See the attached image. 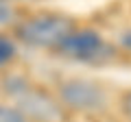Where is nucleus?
Returning <instances> with one entry per match:
<instances>
[{
  "label": "nucleus",
  "mask_w": 131,
  "mask_h": 122,
  "mask_svg": "<svg viewBox=\"0 0 131 122\" xmlns=\"http://www.w3.org/2000/svg\"><path fill=\"white\" fill-rule=\"evenodd\" d=\"M74 31V22L66 15H35L20 24L18 37L31 48H59L68 35Z\"/></svg>",
  "instance_id": "f257e3e1"
},
{
  "label": "nucleus",
  "mask_w": 131,
  "mask_h": 122,
  "mask_svg": "<svg viewBox=\"0 0 131 122\" xmlns=\"http://www.w3.org/2000/svg\"><path fill=\"white\" fill-rule=\"evenodd\" d=\"M105 50L107 46L103 37L90 28H74L57 48L61 57L72 61H96L105 55Z\"/></svg>",
  "instance_id": "f03ea898"
},
{
  "label": "nucleus",
  "mask_w": 131,
  "mask_h": 122,
  "mask_svg": "<svg viewBox=\"0 0 131 122\" xmlns=\"http://www.w3.org/2000/svg\"><path fill=\"white\" fill-rule=\"evenodd\" d=\"M61 100L72 109L92 111V109H101L105 105V92L101 85L92 83V81L74 79L61 85Z\"/></svg>",
  "instance_id": "7ed1b4c3"
},
{
  "label": "nucleus",
  "mask_w": 131,
  "mask_h": 122,
  "mask_svg": "<svg viewBox=\"0 0 131 122\" xmlns=\"http://www.w3.org/2000/svg\"><path fill=\"white\" fill-rule=\"evenodd\" d=\"M22 111L31 113L33 118H37V120H44V122H55L57 118H59V109H57V105L52 103L48 96H42V94H35V96H22Z\"/></svg>",
  "instance_id": "20e7f679"
},
{
  "label": "nucleus",
  "mask_w": 131,
  "mask_h": 122,
  "mask_svg": "<svg viewBox=\"0 0 131 122\" xmlns=\"http://www.w3.org/2000/svg\"><path fill=\"white\" fill-rule=\"evenodd\" d=\"M0 122H28L26 113L18 107H9V105H0Z\"/></svg>",
  "instance_id": "39448f33"
},
{
  "label": "nucleus",
  "mask_w": 131,
  "mask_h": 122,
  "mask_svg": "<svg viewBox=\"0 0 131 122\" xmlns=\"http://www.w3.org/2000/svg\"><path fill=\"white\" fill-rule=\"evenodd\" d=\"M13 57H15V44L9 37H2L0 35V66L9 63Z\"/></svg>",
  "instance_id": "423d86ee"
},
{
  "label": "nucleus",
  "mask_w": 131,
  "mask_h": 122,
  "mask_svg": "<svg viewBox=\"0 0 131 122\" xmlns=\"http://www.w3.org/2000/svg\"><path fill=\"white\" fill-rule=\"evenodd\" d=\"M15 18V7L13 0H0V26H7Z\"/></svg>",
  "instance_id": "0eeeda50"
},
{
  "label": "nucleus",
  "mask_w": 131,
  "mask_h": 122,
  "mask_svg": "<svg viewBox=\"0 0 131 122\" xmlns=\"http://www.w3.org/2000/svg\"><path fill=\"white\" fill-rule=\"evenodd\" d=\"M125 111H127V116L131 118V94H127V98H125Z\"/></svg>",
  "instance_id": "6e6552de"
}]
</instances>
